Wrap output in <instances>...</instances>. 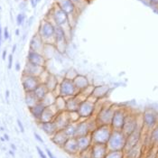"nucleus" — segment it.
I'll return each instance as SVG.
<instances>
[{
	"label": "nucleus",
	"instance_id": "0eeeda50",
	"mask_svg": "<svg viewBox=\"0 0 158 158\" xmlns=\"http://www.w3.org/2000/svg\"><path fill=\"white\" fill-rule=\"evenodd\" d=\"M68 34L67 31L61 27L56 26L55 27V35H54V47L55 50L59 52H64L66 51L67 44H68Z\"/></svg>",
	"mask_w": 158,
	"mask_h": 158
},
{
	"label": "nucleus",
	"instance_id": "c85d7f7f",
	"mask_svg": "<svg viewBox=\"0 0 158 158\" xmlns=\"http://www.w3.org/2000/svg\"><path fill=\"white\" fill-rule=\"evenodd\" d=\"M45 108H46V106L43 102L40 101V102L37 103L36 105H35L34 107H32L31 109H29V110H30V113L32 114V116L36 119L37 121L39 122L41 117H42V114L44 111Z\"/></svg>",
	"mask_w": 158,
	"mask_h": 158
},
{
	"label": "nucleus",
	"instance_id": "f704fd0d",
	"mask_svg": "<svg viewBox=\"0 0 158 158\" xmlns=\"http://www.w3.org/2000/svg\"><path fill=\"white\" fill-rule=\"evenodd\" d=\"M54 106L59 112L66 111V98L61 96H58L55 99Z\"/></svg>",
	"mask_w": 158,
	"mask_h": 158
},
{
	"label": "nucleus",
	"instance_id": "58836bf2",
	"mask_svg": "<svg viewBox=\"0 0 158 158\" xmlns=\"http://www.w3.org/2000/svg\"><path fill=\"white\" fill-rule=\"evenodd\" d=\"M71 1L75 5V6L78 8L79 11L81 8H84L86 5L88 4V0H71Z\"/></svg>",
	"mask_w": 158,
	"mask_h": 158
},
{
	"label": "nucleus",
	"instance_id": "4c0bfd02",
	"mask_svg": "<svg viewBox=\"0 0 158 158\" xmlns=\"http://www.w3.org/2000/svg\"><path fill=\"white\" fill-rule=\"evenodd\" d=\"M78 74L79 73L76 72V70H74V69H69L66 73H65V75H64V78H66V79H68V80H72L73 81L77 76H78Z\"/></svg>",
	"mask_w": 158,
	"mask_h": 158
},
{
	"label": "nucleus",
	"instance_id": "6e6d98bb",
	"mask_svg": "<svg viewBox=\"0 0 158 158\" xmlns=\"http://www.w3.org/2000/svg\"><path fill=\"white\" fill-rule=\"evenodd\" d=\"M9 154H10L12 156H15V152H14V150H9Z\"/></svg>",
	"mask_w": 158,
	"mask_h": 158
},
{
	"label": "nucleus",
	"instance_id": "72a5a7b5",
	"mask_svg": "<svg viewBox=\"0 0 158 158\" xmlns=\"http://www.w3.org/2000/svg\"><path fill=\"white\" fill-rule=\"evenodd\" d=\"M149 140L152 147H158V125L150 131Z\"/></svg>",
	"mask_w": 158,
	"mask_h": 158
},
{
	"label": "nucleus",
	"instance_id": "f8f14e48",
	"mask_svg": "<svg viewBox=\"0 0 158 158\" xmlns=\"http://www.w3.org/2000/svg\"><path fill=\"white\" fill-rule=\"evenodd\" d=\"M21 82H22V86H23L24 92H33L38 87V85L41 83L38 77L26 75V74L22 75Z\"/></svg>",
	"mask_w": 158,
	"mask_h": 158
},
{
	"label": "nucleus",
	"instance_id": "8fccbe9b",
	"mask_svg": "<svg viewBox=\"0 0 158 158\" xmlns=\"http://www.w3.org/2000/svg\"><path fill=\"white\" fill-rule=\"evenodd\" d=\"M20 69H21L20 63H19V62H16V63H15V71L19 72V71H20Z\"/></svg>",
	"mask_w": 158,
	"mask_h": 158
},
{
	"label": "nucleus",
	"instance_id": "a878e982",
	"mask_svg": "<svg viewBox=\"0 0 158 158\" xmlns=\"http://www.w3.org/2000/svg\"><path fill=\"white\" fill-rule=\"evenodd\" d=\"M144 154V146L142 143L135 146L130 150L125 152V158H142Z\"/></svg>",
	"mask_w": 158,
	"mask_h": 158
},
{
	"label": "nucleus",
	"instance_id": "4d7b16f0",
	"mask_svg": "<svg viewBox=\"0 0 158 158\" xmlns=\"http://www.w3.org/2000/svg\"><path fill=\"white\" fill-rule=\"evenodd\" d=\"M11 148H12V150H14V151H15L16 150V147H15V145H11Z\"/></svg>",
	"mask_w": 158,
	"mask_h": 158
},
{
	"label": "nucleus",
	"instance_id": "4468645a",
	"mask_svg": "<svg viewBox=\"0 0 158 158\" xmlns=\"http://www.w3.org/2000/svg\"><path fill=\"white\" fill-rule=\"evenodd\" d=\"M142 129L143 128H139L136 131H135L134 133L127 135L126 144H125V147H124V153L130 150L131 148H133V147L139 145L141 143V140H142Z\"/></svg>",
	"mask_w": 158,
	"mask_h": 158
},
{
	"label": "nucleus",
	"instance_id": "a18cd8bd",
	"mask_svg": "<svg viewBox=\"0 0 158 158\" xmlns=\"http://www.w3.org/2000/svg\"><path fill=\"white\" fill-rule=\"evenodd\" d=\"M17 125H18V127H19V129H20V131L23 133L24 131V126H23V124H22V122L20 119H17Z\"/></svg>",
	"mask_w": 158,
	"mask_h": 158
},
{
	"label": "nucleus",
	"instance_id": "864d4df0",
	"mask_svg": "<svg viewBox=\"0 0 158 158\" xmlns=\"http://www.w3.org/2000/svg\"><path fill=\"white\" fill-rule=\"evenodd\" d=\"M4 138H5V140H6V141H8L9 140V136H8V135H4Z\"/></svg>",
	"mask_w": 158,
	"mask_h": 158
},
{
	"label": "nucleus",
	"instance_id": "3c124183",
	"mask_svg": "<svg viewBox=\"0 0 158 158\" xmlns=\"http://www.w3.org/2000/svg\"><path fill=\"white\" fill-rule=\"evenodd\" d=\"M6 50H5L3 52V54H2V59L3 60H6Z\"/></svg>",
	"mask_w": 158,
	"mask_h": 158
},
{
	"label": "nucleus",
	"instance_id": "bf43d9fd",
	"mask_svg": "<svg viewBox=\"0 0 158 158\" xmlns=\"http://www.w3.org/2000/svg\"><path fill=\"white\" fill-rule=\"evenodd\" d=\"M15 34H16V35H19V30H16L15 31Z\"/></svg>",
	"mask_w": 158,
	"mask_h": 158
},
{
	"label": "nucleus",
	"instance_id": "f257e3e1",
	"mask_svg": "<svg viewBox=\"0 0 158 158\" xmlns=\"http://www.w3.org/2000/svg\"><path fill=\"white\" fill-rule=\"evenodd\" d=\"M50 21H52L56 26H61L66 30L67 28H73L70 24V17L69 15L62 11L61 8L54 4L53 6L50 10V17L47 18ZM67 31V30H66Z\"/></svg>",
	"mask_w": 158,
	"mask_h": 158
},
{
	"label": "nucleus",
	"instance_id": "680f3d73",
	"mask_svg": "<svg viewBox=\"0 0 158 158\" xmlns=\"http://www.w3.org/2000/svg\"><path fill=\"white\" fill-rule=\"evenodd\" d=\"M0 47H1V37H0Z\"/></svg>",
	"mask_w": 158,
	"mask_h": 158
},
{
	"label": "nucleus",
	"instance_id": "ea45409f",
	"mask_svg": "<svg viewBox=\"0 0 158 158\" xmlns=\"http://www.w3.org/2000/svg\"><path fill=\"white\" fill-rule=\"evenodd\" d=\"M24 19H25V15H24V13H20L16 16V23H17L18 25H22V24H24Z\"/></svg>",
	"mask_w": 158,
	"mask_h": 158
},
{
	"label": "nucleus",
	"instance_id": "f03ea898",
	"mask_svg": "<svg viewBox=\"0 0 158 158\" xmlns=\"http://www.w3.org/2000/svg\"><path fill=\"white\" fill-rule=\"evenodd\" d=\"M55 27L56 25L47 18L40 23L37 34L41 36L46 44H54Z\"/></svg>",
	"mask_w": 158,
	"mask_h": 158
},
{
	"label": "nucleus",
	"instance_id": "6e6552de",
	"mask_svg": "<svg viewBox=\"0 0 158 158\" xmlns=\"http://www.w3.org/2000/svg\"><path fill=\"white\" fill-rule=\"evenodd\" d=\"M142 126L143 128H146L151 131L158 125L157 113L152 109H147L142 114Z\"/></svg>",
	"mask_w": 158,
	"mask_h": 158
},
{
	"label": "nucleus",
	"instance_id": "dca6fc26",
	"mask_svg": "<svg viewBox=\"0 0 158 158\" xmlns=\"http://www.w3.org/2000/svg\"><path fill=\"white\" fill-rule=\"evenodd\" d=\"M89 151L90 158H105L109 153L108 146L104 144H93Z\"/></svg>",
	"mask_w": 158,
	"mask_h": 158
},
{
	"label": "nucleus",
	"instance_id": "6ab92c4d",
	"mask_svg": "<svg viewBox=\"0 0 158 158\" xmlns=\"http://www.w3.org/2000/svg\"><path fill=\"white\" fill-rule=\"evenodd\" d=\"M59 113V111L55 108L54 104L52 106H48L45 108L44 111L42 114V117L39 120L40 122H50L53 121V119L55 118V117L57 116V114Z\"/></svg>",
	"mask_w": 158,
	"mask_h": 158
},
{
	"label": "nucleus",
	"instance_id": "393cba45",
	"mask_svg": "<svg viewBox=\"0 0 158 158\" xmlns=\"http://www.w3.org/2000/svg\"><path fill=\"white\" fill-rule=\"evenodd\" d=\"M68 138H69V137L66 135V134L64 133L63 130H58L55 134L51 136L52 142L54 145H56V146L61 147V148H62L63 146L65 145V143H66V141L68 140Z\"/></svg>",
	"mask_w": 158,
	"mask_h": 158
},
{
	"label": "nucleus",
	"instance_id": "1a4fd4ad",
	"mask_svg": "<svg viewBox=\"0 0 158 158\" xmlns=\"http://www.w3.org/2000/svg\"><path fill=\"white\" fill-rule=\"evenodd\" d=\"M59 87H60V96L64 97L65 98L74 97L79 93L78 89H76V87L73 83V81L68 80L64 77L60 81Z\"/></svg>",
	"mask_w": 158,
	"mask_h": 158
},
{
	"label": "nucleus",
	"instance_id": "a19ab883",
	"mask_svg": "<svg viewBox=\"0 0 158 158\" xmlns=\"http://www.w3.org/2000/svg\"><path fill=\"white\" fill-rule=\"evenodd\" d=\"M37 149V152H38V154H39V156H40V157L41 158H47V156H45V154L43 152V150L39 147V146H37L36 147Z\"/></svg>",
	"mask_w": 158,
	"mask_h": 158
},
{
	"label": "nucleus",
	"instance_id": "5fc2aeb1",
	"mask_svg": "<svg viewBox=\"0 0 158 158\" xmlns=\"http://www.w3.org/2000/svg\"><path fill=\"white\" fill-rule=\"evenodd\" d=\"M15 50H16V44H15L14 46H13V49H12V54L15 52Z\"/></svg>",
	"mask_w": 158,
	"mask_h": 158
},
{
	"label": "nucleus",
	"instance_id": "4be33fe9",
	"mask_svg": "<svg viewBox=\"0 0 158 158\" xmlns=\"http://www.w3.org/2000/svg\"><path fill=\"white\" fill-rule=\"evenodd\" d=\"M77 143H78V147H79V152L80 153L89 150L91 147V146L93 145L90 135H82V136H78L77 137Z\"/></svg>",
	"mask_w": 158,
	"mask_h": 158
},
{
	"label": "nucleus",
	"instance_id": "c9c22d12",
	"mask_svg": "<svg viewBox=\"0 0 158 158\" xmlns=\"http://www.w3.org/2000/svg\"><path fill=\"white\" fill-rule=\"evenodd\" d=\"M56 98H57V96H56L52 91H49L48 93H47V95L44 97V98L41 102H43L46 107H48V106H52V105H53V104H54Z\"/></svg>",
	"mask_w": 158,
	"mask_h": 158
},
{
	"label": "nucleus",
	"instance_id": "412c9836",
	"mask_svg": "<svg viewBox=\"0 0 158 158\" xmlns=\"http://www.w3.org/2000/svg\"><path fill=\"white\" fill-rule=\"evenodd\" d=\"M44 46H45V43L44 42V40L41 38V36L38 34H35L32 37V39L30 41V44H29V49L31 51H35V52L43 53Z\"/></svg>",
	"mask_w": 158,
	"mask_h": 158
},
{
	"label": "nucleus",
	"instance_id": "423d86ee",
	"mask_svg": "<svg viewBox=\"0 0 158 158\" xmlns=\"http://www.w3.org/2000/svg\"><path fill=\"white\" fill-rule=\"evenodd\" d=\"M115 110L116 109L113 105L104 104L94 117L98 126H110Z\"/></svg>",
	"mask_w": 158,
	"mask_h": 158
},
{
	"label": "nucleus",
	"instance_id": "e433bc0d",
	"mask_svg": "<svg viewBox=\"0 0 158 158\" xmlns=\"http://www.w3.org/2000/svg\"><path fill=\"white\" fill-rule=\"evenodd\" d=\"M105 158H125L124 151H109Z\"/></svg>",
	"mask_w": 158,
	"mask_h": 158
},
{
	"label": "nucleus",
	"instance_id": "20e7f679",
	"mask_svg": "<svg viewBox=\"0 0 158 158\" xmlns=\"http://www.w3.org/2000/svg\"><path fill=\"white\" fill-rule=\"evenodd\" d=\"M98 100L92 97H89L86 100L81 102L79 106L78 113L81 117V119H89L94 118L96 115V103Z\"/></svg>",
	"mask_w": 158,
	"mask_h": 158
},
{
	"label": "nucleus",
	"instance_id": "13d9d810",
	"mask_svg": "<svg viewBox=\"0 0 158 158\" xmlns=\"http://www.w3.org/2000/svg\"><path fill=\"white\" fill-rule=\"evenodd\" d=\"M2 36V28H1V25H0V37Z\"/></svg>",
	"mask_w": 158,
	"mask_h": 158
},
{
	"label": "nucleus",
	"instance_id": "c756f323",
	"mask_svg": "<svg viewBox=\"0 0 158 158\" xmlns=\"http://www.w3.org/2000/svg\"><path fill=\"white\" fill-rule=\"evenodd\" d=\"M34 92V94L35 95V97L38 98V100L39 101H42L44 97L47 95V93L49 92L48 89H47V87L46 85L44 84V83H40L38 87H37L36 89L33 91Z\"/></svg>",
	"mask_w": 158,
	"mask_h": 158
},
{
	"label": "nucleus",
	"instance_id": "09e8293b",
	"mask_svg": "<svg viewBox=\"0 0 158 158\" xmlns=\"http://www.w3.org/2000/svg\"><path fill=\"white\" fill-rule=\"evenodd\" d=\"M31 1V4H32V6L33 7H35L36 5L40 2V0H30Z\"/></svg>",
	"mask_w": 158,
	"mask_h": 158
},
{
	"label": "nucleus",
	"instance_id": "2f4dec72",
	"mask_svg": "<svg viewBox=\"0 0 158 158\" xmlns=\"http://www.w3.org/2000/svg\"><path fill=\"white\" fill-rule=\"evenodd\" d=\"M77 128H78V123L71 122L63 129V131L69 138H73V137H77Z\"/></svg>",
	"mask_w": 158,
	"mask_h": 158
},
{
	"label": "nucleus",
	"instance_id": "ddd939ff",
	"mask_svg": "<svg viewBox=\"0 0 158 158\" xmlns=\"http://www.w3.org/2000/svg\"><path fill=\"white\" fill-rule=\"evenodd\" d=\"M55 4L62 11H64L69 15L70 21L72 20V18H74L75 15H77L78 13L80 12L71 0H57Z\"/></svg>",
	"mask_w": 158,
	"mask_h": 158
},
{
	"label": "nucleus",
	"instance_id": "39448f33",
	"mask_svg": "<svg viewBox=\"0 0 158 158\" xmlns=\"http://www.w3.org/2000/svg\"><path fill=\"white\" fill-rule=\"evenodd\" d=\"M112 130L113 129L110 126H98L90 134L92 143L107 145Z\"/></svg>",
	"mask_w": 158,
	"mask_h": 158
},
{
	"label": "nucleus",
	"instance_id": "603ef678",
	"mask_svg": "<svg viewBox=\"0 0 158 158\" xmlns=\"http://www.w3.org/2000/svg\"><path fill=\"white\" fill-rule=\"evenodd\" d=\"M8 98H9V90H6V98L7 101H8Z\"/></svg>",
	"mask_w": 158,
	"mask_h": 158
},
{
	"label": "nucleus",
	"instance_id": "9b49d317",
	"mask_svg": "<svg viewBox=\"0 0 158 158\" xmlns=\"http://www.w3.org/2000/svg\"><path fill=\"white\" fill-rule=\"evenodd\" d=\"M139 128H143V126L139 125L138 117L134 114L128 113V115L126 118L125 124L123 126V128H122L123 133L126 135H128L134 133L135 131H136Z\"/></svg>",
	"mask_w": 158,
	"mask_h": 158
},
{
	"label": "nucleus",
	"instance_id": "49530a36",
	"mask_svg": "<svg viewBox=\"0 0 158 158\" xmlns=\"http://www.w3.org/2000/svg\"><path fill=\"white\" fill-rule=\"evenodd\" d=\"M46 154H47V156H48L49 158H56L55 156H54V155L50 151V149H48V148H46Z\"/></svg>",
	"mask_w": 158,
	"mask_h": 158
},
{
	"label": "nucleus",
	"instance_id": "7ed1b4c3",
	"mask_svg": "<svg viewBox=\"0 0 158 158\" xmlns=\"http://www.w3.org/2000/svg\"><path fill=\"white\" fill-rule=\"evenodd\" d=\"M127 135L122 130H112L110 139L107 143L109 151H124Z\"/></svg>",
	"mask_w": 158,
	"mask_h": 158
},
{
	"label": "nucleus",
	"instance_id": "79ce46f5",
	"mask_svg": "<svg viewBox=\"0 0 158 158\" xmlns=\"http://www.w3.org/2000/svg\"><path fill=\"white\" fill-rule=\"evenodd\" d=\"M147 2L155 7H158V0H147Z\"/></svg>",
	"mask_w": 158,
	"mask_h": 158
},
{
	"label": "nucleus",
	"instance_id": "37998d69",
	"mask_svg": "<svg viewBox=\"0 0 158 158\" xmlns=\"http://www.w3.org/2000/svg\"><path fill=\"white\" fill-rule=\"evenodd\" d=\"M13 66V54H9L8 56V69H11Z\"/></svg>",
	"mask_w": 158,
	"mask_h": 158
},
{
	"label": "nucleus",
	"instance_id": "bb28decb",
	"mask_svg": "<svg viewBox=\"0 0 158 158\" xmlns=\"http://www.w3.org/2000/svg\"><path fill=\"white\" fill-rule=\"evenodd\" d=\"M81 104V100L77 96L67 98H66V111L67 112H77L79 110V106Z\"/></svg>",
	"mask_w": 158,
	"mask_h": 158
},
{
	"label": "nucleus",
	"instance_id": "de8ad7c7",
	"mask_svg": "<svg viewBox=\"0 0 158 158\" xmlns=\"http://www.w3.org/2000/svg\"><path fill=\"white\" fill-rule=\"evenodd\" d=\"M35 139H36V140H38L40 143H42V144L44 143V139H43V138H42V137H41L39 135L37 134V133H35Z\"/></svg>",
	"mask_w": 158,
	"mask_h": 158
},
{
	"label": "nucleus",
	"instance_id": "473e14b6",
	"mask_svg": "<svg viewBox=\"0 0 158 158\" xmlns=\"http://www.w3.org/2000/svg\"><path fill=\"white\" fill-rule=\"evenodd\" d=\"M24 98H25V103H26L28 109H31L32 107L36 105L38 102H40L38 100V98L35 97V95L34 94V92H25Z\"/></svg>",
	"mask_w": 158,
	"mask_h": 158
},
{
	"label": "nucleus",
	"instance_id": "2eb2a0df",
	"mask_svg": "<svg viewBox=\"0 0 158 158\" xmlns=\"http://www.w3.org/2000/svg\"><path fill=\"white\" fill-rule=\"evenodd\" d=\"M27 62L36 65V66L43 67V68H46L47 59L42 52L29 50L28 54H27Z\"/></svg>",
	"mask_w": 158,
	"mask_h": 158
},
{
	"label": "nucleus",
	"instance_id": "e2e57ef3",
	"mask_svg": "<svg viewBox=\"0 0 158 158\" xmlns=\"http://www.w3.org/2000/svg\"><path fill=\"white\" fill-rule=\"evenodd\" d=\"M0 9H1V7H0Z\"/></svg>",
	"mask_w": 158,
	"mask_h": 158
},
{
	"label": "nucleus",
	"instance_id": "052dcab7",
	"mask_svg": "<svg viewBox=\"0 0 158 158\" xmlns=\"http://www.w3.org/2000/svg\"><path fill=\"white\" fill-rule=\"evenodd\" d=\"M0 139H1V141H5V138L4 137H1Z\"/></svg>",
	"mask_w": 158,
	"mask_h": 158
},
{
	"label": "nucleus",
	"instance_id": "f3484780",
	"mask_svg": "<svg viewBox=\"0 0 158 158\" xmlns=\"http://www.w3.org/2000/svg\"><path fill=\"white\" fill-rule=\"evenodd\" d=\"M111 88L109 85H98L94 86L93 92L91 97L96 100H104L110 95Z\"/></svg>",
	"mask_w": 158,
	"mask_h": 158
},
{
	"label": "nucleus",
	"instance_id": "c03bdc74",
	"mask_svg": "<svg viewBox=\"0 0 158 158\" xmlns=\"http://www.w3.org/2000/svg\"><path fill=\"white\" fill-rule=\"evenodd\" d=\"M4 38L5 39H8L9 38V32H8V28L5 27L4 29Z\"/></svg>",
	"mask_w": 158,
	"mask_h": 158
},
{
	"label": "nucleus",
	"instance_id": "aec40b11",
	"mask_svg": "<svg viewBox=\"0 0 158 158\" xmlns=\"http://www.w3.org/2000/svg\"><path fill=\"white\" fill-rule=\"evenodd\" d=\"M62 149L68 155H71V156L79 155L80 152H79V147H78V143H77V137L68 138Z\"/></svg>",
	"mask_w": 158,
	"mask_h": 158
},
{
	"label": "nucleus",
	"instance_id": "9d476101",
	"mask_svg": "<svg viewBox=\"0 0 158 158\" xmlns=\"http://www.w3.org/2000/svg\"><path fill=\"white\" fill-rule=\"evenodd\" d=\"M127 115H128V112L126 109H123V108L116 109L113 118H112V121L110 124V127H112V129L122 130Z\"/></svg>",
	"mask_w": 158,
	"mask_h": 158
},
{
	"label": "nucleus",
	"instance_id": "b1692460",
	"mask_svg": "<svg viewBox=\"0 0 158 158\" xmlns=\"http://www.w3.org/2000/svg\"><path fill=\"white\" fill-rule=\"evenodd\" d=\"M73 83H74V85H75L79 92L83 90L84 89H86L87 87H89L91 84L89 78L85 75H82V74H78V76L73 80Z\"/></svg>",
	"mask_w": 158,
	"mask_h": 158
},
{
	"label": "nucleus",
	"instance_id": "a211bd4d",
	"mask_svg": "<svg viewBox=\"0 0 158 158\" xmlns=\"http://www.w3.org/2000/svg\"><path fill=\"white\" fill-rule=\"evenodd\" d=\"M53 122L57 127V130H63L70 123V118H69V113L67 111H62L59 112L55 118L53 119Z\"/></svg>",
	"mask_w": 158,
	"mask_h": 158
},
{
	"label": "nucleus",
	"instance_id": "7c9ffc66",
	"mask_svg": "<svg viewBox=\"0 0 158 158\" xmlns=\"http://www.w3.org/2000/svg\"><path fill=\"white\" fill-rule=\"evenodd\" d=\"M59 83H60V81H59L58 78H57L54 74H52V73H51V74L49 75L48 79H47L46 81L44 82V84L46 85L49 91H53V90L58 87Z\"/></svg>",
	"mask_w": 158,
	"mask_h": 158
},
{
	"label": "nucleus",
	"instance_id": "5701e85b",
	"mask_svg": "<svg viewBox=\"0 0 158 158\" xmlns=\"http://www.w3.org/2000/svg\"><path fill=\"white\" fill-rule=\"evenodd\" d=\"M45 69L46 68H43V67H40V66H36V65L31 64V63H29V62L26 61V64L24 65V71H23V74L39 77L41 75V73H43Z\"/></svg>",
	"mask_w": 158,
	"mask_h": 158
},
{
	"label": "nucleus",
	"instance_id": "cd10ccee",
	"mask_svg": "<svg viewBox=\"0 0 158 158\" xmlns=\"http://www.w3.org/2000/svg\"><path fill=\"white\" fill-rule=\"evenodd\" d=\"M40 125V127L42 128V130L46 133V134L52 136L53 135L55 134L58 130H57V127L54 124L53 121H50V122H40L39 123Z\"/></svg>",
	"mask_w": 158,
	"mask_h": 158
}]
</instances>
